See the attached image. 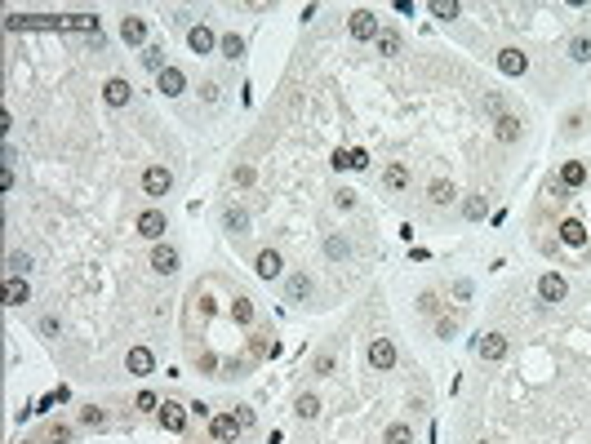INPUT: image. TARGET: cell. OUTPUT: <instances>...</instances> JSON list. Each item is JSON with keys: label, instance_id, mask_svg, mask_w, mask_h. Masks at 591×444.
Wrapping results in <instances>:
<instances>
[{"label": "cell", "instance_id": "7", "mask_svg": "<svg viewBox=\"0 0 591 444\" xmlns=\"http://www.w3.org/2000/svg\"><path fill=\"white\" fill-rule=\"evenodd\" d=\"M209 431H214V440H236L245 427H240L236 413H218V418H209Z\"/></svg>", "mask_w": 591, "mask_h": 444}, {"label": "cell", "instance_id": "24", "mask_svg": "<svg viewBox=\"0 0 591 444\" xmlns=\"http://www.w3.org/2000/svg\"><path fill=\"white\" fill-rule=\"evenodd\" d=\"M67 31H84V36L98 40V18L93 14H67Z\"/></svg>", "mask_w": 591, "mask_h": 444}, {"label": "cell", "instance_id": "13", "mask_svg": "<svg viewBox=\"0 0 591 444\" xmlns=\"http://www.w3.org/2000/svg\"><path fill=\"white\" fill-rule=\"evenodd\" d=\"M334 164H338V169H365V164H369V151H365V147H347V151L338 147V151H334Z\"/></svg>", "mask_w": 591, "mask_h": 444}, {"label": "cell", "instance_id": "3", "mask_svg": "<svg viewBox=\"0 0 591 444\" xmlns=\"http://www.w3.org/2000/svg\"><path fill=\"white\" fill-rule=\"evenodd\" d=\"M169 187H174V174H169L165 164H151V169L142 174V191H147V196H165Z\"/></svg>", "mask_w": 591, "mask_h": 444}, {"label": "cell", "instance_id": "16", "mask_svg": "<svg viewBox=\"0 0 591 444\" xmlns=\"http://www.w3.org/2000/svg\"><path fill=\"white\" fill-rule=\"evenodd\" d=\"M120 40H125V45H142V40H147V18L129 14L125 22H120Z\"/></svg>", "mask_w": 591, "mask_h": 444}, {"label": "cell", "instance_id": "19", "mask_svg": "<svg viewBox=\"0 0 591 444\" xmlns=\"http://www.w3.org/2000/svg\"><path fill=\"white\" fill-rule=\"evenodd\" d=\"M583 183H587V164H583V160H564L560 187H583Z\"/></svg>", "mask_w": 591, "mask_h": 444}, {"label": "cell", "instance_id": "12", "mask_svg": "<svg viewBox=\"0 0 591 444\" xmlns=\"http://www.w3.org/2000/svg\"><path fill=\"white\" fill-rule=\"evenodd\" d=\"M151 271H160V275H174V271H178V249H169V245H156V249H151Z\"/></svg>", "mask_w": 591, "mask_h": 444}, {"label": "cell", "instance_id": "38", "mask_svg": "<svg viewBox=\"0 0 591 444\" xmlns=\"http://www.w3.org/2000/svg\"><path fill=\"white\" fill-rule=\"evenodd\" d=\"M67 440H71V427L67 422H54L50 427V444H67Z\"/></svg>", "mask_w": 591, "mask_h": 444}, {"label": "cell", "instance_id": "17", "mask_svg": "<svg viewBox=\"0 0 591 444\" xmlns=\"http://www.w3.org/2000/svg\"><path fill=\"white\" fill-rule=\"evenodd\" d=\"M476 351H480V360H502L507 355V338H502V333H485V338L476 342Z\"/></svg>", "mask_w": 591, "mask_h": 444}, {"label": "cell", "instance_id": "47", "mask_svg": "<svg viewBox=\"0 0 591 444\" xmlns=\"http://www.w3.org/2000/svg\"><path fill=\"white\" fill-rule=\"evenodd\" d=\"M27 444H31V440H27Z\"/></svg>", "mask_w": 591, "mask_h": 444}, {"label": "cell", "instance_id": "22", "mask_svg": "<svg viewBox=\"0 0 591 444\" xmlns=\"http://www.w3.org/2000/svg\"><path fill=\"white\" fill-rule=\"evenodd\" d=\"M493 134H498V142H516V138H521V120H516V116H498V120H493Z\"/></svg>", "mask_w": 591, "mask_h": 444}, {"label": "cell", "instance_id": "36", "mask_svg": "<svg viewBox=\"0 0 591 444\" xmlns=\"http://www.w3.org/2000/svg\"><path fill=\"white\" fill-rule=\"evenodd\" d=\"M329 258H352V245H347V240H338V236H329Z\"/></svg>", "mask_w": 591, "mask_h": 444}, {"label": "cell", "instance_id": "8", "mask_svg": "<svg viewBox=\"0 0 591 444\" xmlns=\"http://www.w3.org/2000/svg\"><path fill=\"white\" fill-rule=\"evenodd\" d=\"M156 85H160V93H165V98H178V93L187 89V76H183L178 67H165L160 76H156Z\"/></svg>", "mask_w": 591, "mask_h": 444}, {"label": "cell", "instance_id": "26", "mask_svg": "<svg viewBox=\"0 0 591 444\" xmlns=\"http://www.w3.org/2000/svg\"><path fill=\"white\" fill-rule=\"evenodd\" d=\"M378 54H387V58H396V54H401V31L382 27V31H378Z\"/></svg>", "mask_w": 591, "mask_h": 444}, {"label": "cell", "instance_id": "21", "mask_svg": "<svg viewBox=\"0 0 591 444\" xmlns=\"http://www.w3.org/2000/svg\"><path fill=\"white\" fill-rule=\"evenodd\" d=\"M382 187H387V191H405L409 187V169H405V164H387V169H382Z\"/></svg>", "mask_w": 591, "mask_h": 444}, {"label": "cell", "instance_id": "31", "mask_svg": "<svg viewBox=\"0 0 591 444\" xmlns=\"http://www.w3.org/2000/svg\"><path fill=\"white\" fill-rule=\"evenodd\" d=\"M431 18H458V0H431Z\"/></svg>", "mask_w": 591, "mask_h": 444}, {"label": "cell", "instance_id": "15", "mask_svg": "<svg viewBox=\"0 0 591 444\" xmlns=\"http://www.w3.org/2000/svg\"><path fill=\"white\" fill-rule=\"evenodd\" d=\"M525 67H529V58L521 49H502L498 54V71H502V76H525Z\"/></svg>", "mask_w": 591, "mask_h": 444}, {"label": "cell", "instance_id": "45", "mask_svg": "<svg viewBox=\"0 0 591 444\" xmlns=\"http://www.w3.org/2000/svg\"><path fill=\"white\" fill-rule=\"evenodd\" d=\"M418 311H427V316H431V311H436V298H431V293H422V298H418Z\"/></svg>", "mask_w": 591, "mask_h": 444}, {"label": "cell", "instance_id": "29", "mask_svg": "<svg viewBox=\"0 0 591 444\" xmlns=\"http://www.w3.org/2000/svg\"><path fill=\"white\" fill-rule=\"evenodd\" d=\"M232 320H236V325H249V320H253V303H249V298H236V303H232Z\"/></svg>", "mask_w": 591, "mask_h": 444}, {"label": "cell", "instance_id": "35", "mask_svg": "<svg viewBox=\"0 0 591 444\" xmlns=\"http://www.w3.org/2000/svg\"><path fill=\"white\" fill-rule=\"evenodd\" d=\"M245 227H249L245 209H227V231H236V236H240V231H245Z\"/></svg>", "mask_w": 591, "mask_h": 444}, {"label": "cell", "instance_id": "6", "mask_svg": "<svg viewBox=\"0 0 591 444\" xmlns=\"http://www.w3.org/2000/svg\"><path fill=\"white\" fill-rule=\"evenodd\" d=\"M138 236H142V240H160V236H165V213H160V209L138 213Z\"/></svg>", "mask_w": 591, "mask_h": 444}, {"label": "cell", "instance_id": "46", "mask_svg": "<svg viewBox=\"0 0 591 444\" xmlns=\"http://www.w3.org/2000/svg\"><path fill=\"white\" fill-rule=\"evenodd\" d=\"M218 444H236V440H218Z\"/></svg>", "mask_w": 591, "mask_h": 444}, {"label": "cell", "instance_id": "25", "mask_svg": "<svg viewBox=\"0 0 591 444\" xmlns=\"http://www.w3.org/2000/svg\"><path fill=\"white\" fill-rule=\"evenodd\" d=\"M427 196H431V205H454V196H458V191H454V183H444V178H440V183H431V187H427Z\"/></svg>", "mask_w": 591, "mask_h": 444}, {"label": "cell", "instance_id": "42", "mask_svg": "<svg viewBox=\"0 0 591 444\" xmlns=\"http://www.w3.org/2000/svg\"><path fill=\"white\" fill-rule=\"evenodd\" d=\"M480 213H485V200L472 196V200H467V218H480Z\"/></svg>", "mask_w": 591, "mask_h": 444}, {"label": "cell", "instance_id": "39", "mask_svg": "<svg viewBox=\"0 0 591 444\" xmlns=\"http://www.w3.org/2000/svg\"><path fill=\"white\" fill-rule=\"evenodd\" d=\"M27 267H31V258H27V254H9V271H14V275H18V271H27Z\"/></svg>", "mask_w": 591, "mask_h": 444}, {"label": "cell", "instance_id": "23", "mask_svg": "<svg viewBox=\"0 0 591 444\" xmlns=\"http://www.w3.org/2000/svg\"><path fill=\"white\" fill-rule=\"evenodd\" d=\"M31 298V289H27V280H18V275H9V284H5V303L9 307H22Z\"/></svg>", "mask_w": 591, "mask_h": 444}, {"label": "cell", "instance_id": "34", "mask_svg": "<svg viewBox=\"0 0 591 444\" xmlns=\"http://www.w3.org/2000/svg\"><path fill=\"white\" fill-rule=\"evenodd\" d=\"M107 422V413L98 409V404H89V409H80V427H103Z\"/></svg>", "mask_w": 591, "mask_h": 444}, {"label": "cell", "instance_id": "30", "mask_svg": "<svg viewBox=\"0 0 591 444\" xmlns=\"http://www.w3.org/2000/svg\"><path fill=\"white\" fill-rule=\"evenodd\" d=\"M307 293H311V280H307V275H289V298H294V303H303Z\"/></svg>", "mask_w": 591, "mask_h": 444}, {"label": "cell", "instance_id": "14", "mask_svg": "<svg viewBox=\"0 0 591 444\" xmlns=\"http://www.w3.org/2000/svg\"><path fill=\"white\" fill-rule=\"evenodd\" d=\"M564 293H569V289H564V280H560L556 271H547V275L538 280V298H542V303H560Z\"/></svg>", "mask_w": 591, "mask_h": 444}, {"label": "cell", "instance_id": "2", "mask_svg": "<svg viewBox=\"0 0 591 444\" xmlns=\"http://www.w3.org/2000/svg\"><path fill=\"white\" fill-rule=\"evenodd\" d=\"M369 365L378 369V374L396 369V342H391V338H373V342H369Z\"/></svg>", "mask_w": 591, "mask_h": 444}, {"label": "cell", "instance_id": "11", "mask_svg": "<svg viewBox=\"0 0 591 444\" xmlns=\"http://www.w3.org/2000/svg\"><path fill=\"white\" fill-rule=\"evenodd\" d=\"M129 93H134V89H129V80L112 76V80L103 85V102H107V107H125V102H129Z\"/></svg>", "mask_w": 591, "mask_h": 444}, {"label": "cell", "instance_id": "1", "mask_svg": "<svg viewBox=\"0 0 591 444\" xmlns=\"http://www.w3.org/2000/svg\"><path fill=\"white\" fill-rule=\"evenodd\" d=\"M9 31H67V14H9Z\"/></svg>", "mask_w": 591, "mask_h": 444}, {"label": "cell", "instance_id": "41", "mask_svg": "<svg viewBox=\"0 0 591 444\" xmlns=\"http://www.w3.org/2000/svg\"><path fill=\"white\" fill-rule=\"evenodd\" d=\"M134 404H138V409H147V413H151V409H160V400H156V395H151V391H142V395H138V400H134Z\"/></svg>", "mask_w": 591, "mask_h": 444}, {"label": "cell", "instance_id": "27", "mask_svg": "<svg viewBox=\"0 0 591 444\" xmlns=\"http://www.w3.org/2000/svg\"><path fill=\"white\" fill-rule=\"evenodd\" d=\"M294 413H298V418H303V422H311V418H316V413H320V400H316V395H298V404H294Z\"/></svg>", "mask_w": 591, "mask_h": 444}, {"label": "cell", "instance_id": "43", "mask_svg": "<svg viewBox=\"0 0 591 444\" xmlns=\"http://www.w3.org/2000/svg\"><path fill=\"white\" fill-rule=\"evenodd\" d=\"M436 333H440V338H454V333H458V325H454V320H440V325H436Z\"/></svg>", "mask_w": 591, "mask_h": 444}, {"label": "cell", "instance_id": "4", "mask_svg": "<svg viewBox=\"0 0 591 444\" xmlns=\"http://www.w3.org/2000/svg\"><path fill=\"white\" fill-rule=\"evenodd\" d=\"M156 413H160V427L169 431V436H178V431L187 427V409H183V404H178V400H165V404H160V409H156Z\"/></svg>", "mask_w": 591, "mask_h": 444}, {"label": "cell", "instance_id": "44", "mask_svg": "<svg viewBox=\"0 0 591 444\" xmlns=\"http://www.w3.org/2000/svg\"><path fill=\"white\" fill-rule=\"evenodd\" d=\"M334 200H338V209H352V205H356V196H352V191H338Z\"/></svg>", "mask_w": 591, "mask_h": 444}, {"label": "cell", "instance_id": "18", "mask_svg": "<svg viewBox=\"0 0 591 444\" xmlns=\"http://www.w3.org/2000/svg\"><path fill=\"white\" fill-rule=\"evenodd\" d=\"M187 45H191V49H196V54H209L214 45H218V40H214V31H209V27H204V22H200V27H191V31H187Z\"/></svg>", "mask_w": 591, "mask_h": 444}, {"label": "cell", "instance_id": "28", "mask_svg": "<svg viewBox=\"0 0 591 444\" xmlns=\"http://www.w3.org/2000/svg\"><path fill=\"white\" fill-rule=\"evenodd\" d=\"M142 63H147V67L156 71V76H160V71L169 67V63H165V45H147V54H142Z\"/></svg>", "mask_w": 591, "mask_h": 444}, {"label": "cell", "instance_id": "33", "mask_svg": "<svg viewBox=\"0 0 591 444\" xmlns=\"http://www.w3.org/2000/svg\"><path fill=\"white\" fill-rule=\"evenodd\" d=\"M387 444H414V431L405 422H396V427H387Z\"/></svg>", "mask_w": 591, "mask_h": 444}, {"label": "cell", "instance_id": "10", "mask_svg": "<svg viewBox=\"0 0 591 444\" xmlns=\"http://www.w3.org/2000/svg\"><path fill=\"white\" fill-rule=\"evenodd\" d=\"M253 271H258L262 280H276V275L285 271V262H280V254H276V249H262V254L253 258Z\"/></svg>", "mask_w": 591, "mask_h": 444}, {"label": "cell", "instance_id": "5", "mask_svg": "<svg viewBox=\"0 0 591 444\" xmlns=\"http://www.w3.org/2000/svg\"><path fill=\"white\" fill-rule=\"evenodd\" d=\"M378 31L382 27H378V18H373L369 9H356V14H352V36H356V40H378Z\"/></svg>", "mask_w": 591, "mask_h": 444}, {"label": "cell", "instance_id": "32", "mask_svg": "<svg viewBox=\"0 0 591 444\" xmlns=\"http://www.w3.org/2000/svg\"><path fill=\"white\" fill-rule=\"evenodd\" d=\"M218 45H223V58H232V63H236L240 54H245V40H240V36H223Z\"/></svg>", "mask_w": 591, "mask_h": 444}, {"label": "cell", "instance_id": "37", "mask_svg": "<svg viewBox=\"0 0 591 444\" xmlns=\"http://www.w3.org/2000/svg\"><path fill=\"white\" fill-rule=\"evenodd\" d=\"M569 54L578 58V63H587V58H591V40H587V36H578V40L569 45Z\"/></svg>", "mask_w": 591, "mask_h": 444}, {"label": "cell", "instance_id": "20", "mask_svg": "<svg viewBox=\"0 0 591 444\" xmlns=\"http://www.w3.org/2000/svg\"><path fill=\"white\" fill-rule=\"evenodd\" d=\"M560 240H564V245H574V249H583V245H587V227L578 222V218L560 222Z\"/></svg>", "mask_w": 591, "mask_h": 444}, {"label": "cell", "instance_id": "40", "mask_svg": "<svg viewBox=\"0 0 591 444\" xmlns=\"http://www.w3.org/2000/svg\"><path fill=\"white\" fill-rule=\"evenodd\" d=\"M485 112H489V116H507V112H502V98H498V93H485Z\"/></svg>", "mask_w": 591, "mask_h": 444}, {"label": "cell", "instance_id": "9", "mask_svg": "<svg viewBox=\"0 0 591 444\" xmlns=\"http://www.w3.org/2000/svg\"><path fill=\"white\" fill-rule=\"evenodd\" d=\"M125 365H129V374H138V378H147L151 369H156V355L147 351V346H129V355H125Z\"/></svg>", "mask_w": 591, "mask_h": 444}]
</instances>
